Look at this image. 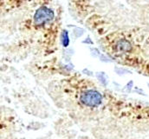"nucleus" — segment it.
<instances>
[{
  "label": "nucleus",
  "instance_id": "f257e3e1",
  "mask_svg": "<svg viewBox=\"0 0 149 139\" xmlns=\"http://www.w3.org/2000/svg\"><path fill=\"white\" fill-rule=\"evenodd\" d=\"M78 98L81 104L88 108H97L103 101L102 94L96 89H83Z\"/></svg>",
  "mask_w": 149,
  "mask_h": 139
},
{
  "label": "nucleus",
  "instance_id": "f03ea898",
  "mask_svg": "<svg viewBox=\"0 0 149 139\" xmlns=\"http://www.w3.org/2000/svg\"><path fill=\"white\" fill-rule=\"evenodd\" d=\"M69 33L66 30H63L61 32V38H62V43L64 47H67L69 45Z\"/></svg>",
  "mask_w": 149,
  "mask_h": 139
},
{
  "label": "nucleus",
  "instance_id": "39448f33",
  "mask_svg": "<svg viewBox=\"0 0 149 139\" xmlns=\"http://www.w3.org/2000/svg\"><path fill=\"white\" fill-rule=\"evenodd\" d=\"M100 59H101L102 62H105V63H107V62H109V58H107L105 56H102V55H101Z\"/></svg>",
  "mask_w": 149,
  "mask_h": 139
},
{
  "label": "nucleus",
  "instance_id": "7ed1b4c3",
  "mask_svg": "<svg viewBox=\"0 0 149 139\" xmlns=\"http://www.w3.org/2000/svg\"><path fill=\"white\" fill-rule=\"evenodd\" d=\"M96 76H97V78L99 79V81L102 84H103L104 85L108 84V78H107V77L105 76V74L103 72H97Z\"/></svg>",
  "mask_w": 149,
  "mask_h": 139
},
{
  "label": "nucleus",
  "instance_id": "20e7f679",
  "mask_svg": "<svg viewBox=\"0 0 149 139\" xmlns=\"http://www.w3.org/2000/svg\"><path fill=\"white\" fill-rule=\"evenodd\" d=\"M91 53L94 55V56H100V52L97 49H91Z\"/></svg>",
  "mask_w": 149,
  "mask_h": 139
}]
</instances>
